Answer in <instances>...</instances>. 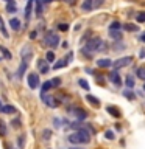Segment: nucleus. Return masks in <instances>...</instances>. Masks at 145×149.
Wrapping results in <instances>:
<instances>
[{"instance_id":"nucleus-35","label":"nucleus","mask_w":145,"mask_h":149,"mask_svg":"<svg viewBox=\"0 0 145 149\" xmlns=\"http://www.w3.org/2000/svg\"><path fill=\"white\" fill-rule=\"evenodd\" d=\"M105 137H106L108 140H114L115 135H114V132H112V130H106V132H105Z\"/></svg>"},{"instance_id":"nucleus-2","label":"nucleus","mask_w":145,"mask_h":149,"mask_svg":"<svg viewBox=\"0 0 145 149\" xmlns=\"http://www.w3.org/2000/svg\"><path fill=\"white\" fill-rule=\"evenodd\" d=\"M103 48H106V45L103 44V40L100 37H92V39H89L86 42V47H84V51H103Z\"/></svg>"},{"instance_id":"nucleus-20","label":"nucleus","mask_w":145,"mask_h":149,"mask_svg":"<svg viewBox=\"0 0 145 149\" xmlns=\"http://www.w3.org/2000/svg\"><path fill=\"white\" fill-rule=\"evenodd\" d=\"M136 74H137V78L145 81V65H142V67H139L137 70H136Z\"/></svg>"},{"instance_id":"nucleus-31","label":"nucleus","mask_w":145,"mask_h":149,"mask_svg":"<svg viewBox=\"0 0 145 149\" xmlns=\"http://www.w3.org/2000/svg\"><path fill=\"white\" fill-rule=\"evenodd\" d=\"M42 135H44V140H45V141H49L50 137H51V130H50V129H44V130H42Z\"/></svg>"},{"instance_id":"nucleus-10","label":"nucleus","mask_w":145,"mask_h":149,"mask_svg":"<svg viewBox=\"0 0 145 149\" xmlns=\"http://www.w3.org/2000/svg\"><path fill=\"white\" fill-rule=\"evenodd\" d=\"M72 113H75V116L78 118V121H81V120H84L87 116V112L83 110V109H78V107H77V109H73Z\"/></svg>"},{"instance_id":"nucleus-50","label":"nucleus","mask_w":145,"mask_h":149,"mask_svg":"<svg viewBox=\"0 0 145 149\" xmlns=\"http://www.w3.org/2000/svg\"><path fill=\"white\" fill-rule=\"evenodd\" d=\"M9 149H16V148H9Z\"/></svg>"},{"instance_id":"nucleus-25","label":"nucleus","mask_w":145,"mask_h":149,"mask_svg":"<svg viewBox=\"0 0 145 149\" xmlns=\"http://www.w3.org/2000/svg\"><path fill=\"white\" fill-rule=\"evenodd\" d=\"M123 28L126 31H137L139 26L137 25H133V23H126V25H123Z\"/></svg>"},{"instance_id":"nucleus-23","label":"nucleus","mask_w":145,"mask_h":149,"mask_svg":"<svg viewBox=\"0 0 145 149\" xmlns=\"http://www.w3.org/2000/svg\"><path fill=\"white\" fill-rule=\"evenodd\" d=\"M109 36L114 40H122V33L120 31H109Z\"/></svg>"},{"instance_id":"nucleus-18","label":"nucleus","mask_w":145,"mask_h":149,"mask_svg":"<svg viewBox=\"0 0 145 149\" xmlns=\"http://www.w3.org/2000/svg\"><path fill=\"white\" fill-rule=\"evenodd\" d=\"M69 62L65 59H61V61H58V62H56L55 65H53V70H59V68H63V67H65V65H67Z\"/></svg>"},{"instance_id":"nucleus-21","label":"nucleus","mask_w":145,"mask_h":149,"mask_svg":"<svg viewBox=\"0 0 145 149\" xmlns=\"http://www.w3.org/2000/svg\"><path fill=\"white\" fill-rule=\"evenodd\" d=\"M125 82H126V87H128L130 90H131V88L134 87V78L131 76V74H128V76H126V79H125Z\"/></svg>"},{"instance_id":"nucleus-3","label":"nucleus","mask_w":145,"mask_h":149,"mask_svg":"<svg viewBox=\"0 0 145 149\" xmlns=\"http://www.w3.org/2000/svg\"><path fill=\"white\" fill-rule=\"evenodd\" d=\"M131 62H133V56H125V58H120V59H117L115 62H112V67L115 70H119V68H123L126 65H130Z\"/></svg>"},{"instance_id":"nucleus-7","label":"nucleus","mask_w":145,"mask_h":149,"mask_svg":"<svg viewBox=\"0 0 145 149\" xmlns=\"http://www.w3.org/2000/svg\"><path fill=\"white\" fill-rule=\"evenodd\" d=\"M106 112H108L109 115H112L114 118H120V116H122L120 109H119V107H115V106H108V107H106Z\"/></svg>"},{"instance_id":"nucleus-33","label":"nucleus","mask_w":145,"mask_h":149,"mask_svg":"<svg viewBox=\"0 0 145 149\" xmlns=\"http://www.w3.org/2000/svg\"><path fill=\"white\" fill-rule=\"evenodd\" d=\"M123 96H126L128 100H134V98H136V95L131 90H123Z\"/></svg>"},{"instance_id":"nucleus-11","label":"nucleus","mask_w":145,"mask_h":149,"mask_svg":"<svg viewBox=\"0 0 145 149\" xmlns=\"http://www.w3.org/2000/svg\"><path fill=\"white\" fill-rule=\"evenodd\" d=\"M9 26H11L14 31H19V30H20V20L16 19V17H13L11 20H9Z\"/></svg>"},{"instance_id":"nucleus-22","label":"nucleus","mask_w":145,"mask_h":149,"mask_svg":"<svg viewBox=\"0 0 145 149\" xmlns=\"http://www.w3.org/2000/svg\"><path fill=\"white\" fill-rule=\"evenodd\" d=\"M3 113H14L16 112V109H14V106H2V110Z\"/></svg>"},{"instance_id":"nucleus-12","label":"nucleus","mask_w":145,"mask_h":149,"mask_svg":"<svg viewBox=\"0 0 145 149\" xmlns=\"http://www.w3.org/2000/svg\"><path fill=\"white\" fill-rule=\"evenodd\" d=\"M37 67H39V70H41V73H47L49 72V62H47V61H39V62H37Z\"/></svg>"},{"instance_id":"nucleus-27","label":"nucleus","mask_w":145,"mask_h":149,"mask_svg":"<svg viewBox=\"0 0 145 149\" xmlns=\"http://www.w3.org/2000/svg\"><path fill=\"white\" fill-rule=\"evenodd\" d=\"M0 51H2V54H3L6 59H11V53L8 51V48H5L3 45H0Z\"/></svg>"},{"instance_id":"nucleus-19","label":"nucleus","mask_w":145,"mask_h":149,"mask_svg":"<svg viewBox=\"0 0 145 149\" xmlns=\"http://www.w3.org/2000/svg\"><path fill=\"white\" fill-rule=\"evenodd\" d=\"M120 28H122V23L117 22V20H114V22H112L111 25H109V31H119Z\"/></svg>"},{"instance_id":"nucleus-37","label":"nucleus","mask_w":145,"mask_h":149,"mask_svg":"<svg viewBox=\"0 0 145 149\" xmlns=\"http://www.w3.org/2000/svg\"><path fill=\"white\" fill-rule=\"evenodd\" d=\"M5 134H6V127H5V123H3L2 120H0V135L3 137Z\"/></svg>"},{"instance_id":"nucleus-32","label":"nucleus","mask_w":145,"mask_h":149,"mask_svg":"<svg viewBox=\"0 0 145 149\" xmlns=\"http://www.w3.org/2000/svg\"><path fill=\"white\" fill-rule=\"evenodd\" d=\"M136 20H137L139 23H144V22H145V11L139 13L137 16H136Z\"/></svg>"},{"instance_id":"nucleus-30","label":"nucleus","mask_w":145,"mask_h":149,"mask_svg":"<svg viewBox=\"0 0 145 149\" xmlns=\"http://www.w3.org/2000/svg\"><path fill=\"white\" fill-rule=\"evenodd\" d=\"M36 3V16H41L42 13V5H41V0H34Z\"/></svg>"},{"instance_id":"nucleus-47","label":"nucleus","mask_w":145,"mask_h":149,"mask_svg":"<svg viewBox=\"0 0 145 149\" xmlns=\"http://www.w3.org/2000/svg\"><path fill=\"white\" fill-rule=\"evenodd\" d=\"M5 2H6V3H9V2H13V0H5Z\"/></svg>"},{"instance_id":"nucleus-36","label":"nucleus","mask_w":145,"mask_h":149,"mask_svg":"<svg viewBox=\"0 0 145 149\" xmlns=\"http://www.w3.org/2000/svg\"><path fill=\"white\" fill-rule=\"evenodd\" d=\"M23 146H25V135H20L19 137V149H22Z\"/></svg>"},{"instance_id":"nucleus-45","label":"nucleus","mask_w":145,"mask_h":149,"mask_svg":"<svg viewBox=\"0 0 145 149\" xmlns=\"http://www.w3.org/2000/svg\"><path fill=\"white\" fill-rule=\"evenodd\" d=\"M140 40H142V42H145V33H144L142 36H140Z\"/></svg>"},{"instance_id":"nucleus-24","label":"nucleus","mask_w":145,"mask_h":149,"mask_svg":"<svg viewBox=\"0 0 145 149\" xmlns=\"http://www.w3.org/2000/svg\"><path fill=\"white\" fill-rule=\"evenodd\" d=\"M41 88H42V92H41V93H47V92H49L50 88H51V81H47V82H44Z\"/></svg>"},{"instance_id":"nucleus-42","label":"nucleus","mask_w":145,"mask_h":149,"mask_svg":"<svg viewBox=\"0 0 145 149\" xmlns=\"http://www.w3.org/2000/svg\"><path fill=\"white\" fill-rule=\"evenodd\" d=\"M36 34H37V31H31L30 33V39H36Z\"/></svg>"},{"instance_id":"nucleus-39","label":"nucleus","mask_w":145,"mask_h":149,"mask_svg":"<svg viewBox=\"0 0 145 149\" xmlns=\"http://www.w3.org/2000/svg\"><path fill=\"white\" fill-rule=\"evenodd\" d=\"M11 124H13V127H20V120H13Z\"/></svg>"},{"instance_id":"nucleus-14","label":"nucleus","mask_w":145,"mask_h":149,"mask_svg":"<svg viewBox=\"0 0 145 149\" xmlns=\"http://www.w3.org/2000/svg\"><path fill=\"white\" fill-rule=\"evenodd\" d=\"M0 33H2V36L5 37V39H8V37H9L8 31H6V26H5V22H3L2 17H0Z\"/></svg>"},{"instance_id":"nucleus-17","label":"nucleus","mask_w":145,"mask_h":149,"mask_svg":"<svg viewBox=\"0 0 145 149\" xmlns=\"http://www.w3.org/2000/svg\"><path fill=\"white\" fill-rule=\"evenodd\" d=\"M33 3H34V0H28V3H27V8H25V17L27 19H30V13L33 9Z\"/></svg>"},{"instance_id":"nucleus-34","label":"nucleus","mask_w":145,"mask_h":149,"mask_svg":"<svg viewBox=\"0 0 145 149\" xmlns=\"http://www.w3.org/2000/svg\"><path fill=\"white\" fill-rule=\"evenodd\" d=\"M45 59H47V62H53V61H55V53H53V51H49L47 56H45Z\"/></svg>"},{"instance_id":"nucleus-15","label":"nucleus","mask_w":145,"mask_h":149,"mask_svg":"<svg viewBox=\"0 0 145 149\" xmlns=\"http://www.w3.org/2000/svg\"><path fill=\"white\" fill-rule=\"evenodd\" d=\"M81 8L84 9V11H91V9L94 8V0H84Z\"/></svg>"},{"instance_id":"nucleus-41","label":"nucleus","mask_w":145,"mask_h":149,"mask_svg":"<svg viewBox=\"0 0 145 149\" xmlns=\"http://www.w3.org/2000/svg\"><path fill=\"white\" fill-rule=\"evenodd\" d=\"M101 5H103V0H95V2H94V6H101Z\"/></svg>"},{"instance_id":"nucleus-16","label":"nucleus","mask_w":145,"mask_h":149,"mask_svg":"<svg viewBox=\"0 0 145 149\" xmlns=\"http://www.w3.org/2000/svg\"><path fill=\"white\" fill-rule=\"evenodd\" d=\"M86 100L91 102L94 107H98V106H100V101H98V98H95L94 95H87V96H86Z\"/></svg>"},{"instance_id":"nucleus-38","label":"nucleus","mask_w":145,"mask_h":149,"mask_svg":"<svg viewBox=\"0 0 145 149\" xmlns=\"http://www.w3.org/2000/svg\"><path fill=\"white\" fill-rule=\"evenodd\" d=\"M58 30H59V31H67V30H69V25H67V23H59V25H58Z\"/></svg>"},{"instance_id":"nucleus-43","label":"nucleus","mask_w":145,"mask_h":149,"mask_svg":"<svg viewBox=\"0 0 145 149\" xmlns=\"http://www.w3.org/2000/svg\"><path fill=\"white\" fill-rule=\"evenodd\" d=\"M53 123H55V126H56V127H59V126H61V124H59L61 121H59L58 118H55V120H53Z\"/></svg>"},{"instance_id":"nucleus-1","label":"nucleus","mask_w":145,"mask_h":149,"mask_svg":"<svg viewBox=\"0 0 145 149\" xmlns=\"http://www.w3.org/2000/svg\"><path fill=\"white\" fill-rule=\"evenodd\" d=\"M67 140L72 144H87L91 141V132H89L87 129H78L75 134H70Z\"/></svg>"},{"instance_id":"nucleus-9","label":"nucleus","mask_w":145,"mask_h":149,"mask_svg":"<svg viewBox=\"0 0 145 149\" xmlns=\"http://www.w3.org/2000/svg\"><path fill=\"white\" fill-rule=\"evenodd\" d=\"M97 65L100 68H109V67H112V61L108 59V58H103V59H98L97 61Z\"/></svg>"},{"instance_id":"nucleus-44","label":"nucleus","mask_w":145,"mask_h":149,"mask_svg":"<svg viewBox=\"0 0 145 149\" xmlns=\"http://www.w3.org/2000/svg\"><path fill=\"white\" fill-rule=\"evenodd\" d=\"M64 2H67L70 5H75V3H77V0H64Z\"/></svg>"},{"instance_id":"nucleus-6","label":"nucleus","mask_w":145,"mask_h":149,"mask_svg":"<svg viewBox=\"0 0 145 149\" xmlns=\"http://www.w3.org/2000/svg\"><path fill=\"white\" fill-rule=\"evenodd\" d=\"M109 79H111L112 84H115L117 87L122 86V78H120V74L117 73V72H111V73H109Z\"/></svg>"},{"instance_id":"nucleus-28","label":"nucleus","mask_w":145,"mask_h":149,"mask_svg":"<svg viewBox=\"0 0 145 149\" xmlns=\"http://www.w3.org/2000/svg\"><path fill=\"white\" fill-rule=\"evenodd\" d=\"M78 84L81 86V88H84V90H89V82L86 79H78Z\"/></svg>"},{"instance_id":"nucleus-40","label":"nucleus","mask_w":145,"mask_h":149,"mask_svg":"<svg viewBox=\"0 0 145 149\" xmlns=\"http://www.w3.org/2000/svg\"><path fill=\"white\" fill-rule=\"evenodd\" d=\"M59 84H61V79H59V78H56V79H53V81H51V86H56V87H58Z\"/></svg>"},{"instance_id":"nucleus-13","label":"nucleus","mask_w":145,"mask_h":149,"mask_svg":"<svg viewBox=\"0 0 145 149\" xmlns=\"http://www.w3.org/2000/svg\"><path fill=\"white\" fill-rule=\"evenodd\" d=\"M25 72H27V62H22L20 65H19V68H17V78H19V79L23 78Z\"/></svg>"},{"instance_id":"nucleus-48","label":"nucleus","mask_w":145,"mask_h":149,"mask_svg":"<svg viewBox=\"0 0 145 149\" xmlns=\"http://www.w3.org/2000/svg\"><path fill=\"white\" fill-rule=\"evenodd\" d=\"M0 110H2V104H0Z\"/></svg>"},{"instance_id":"nucleus-46","label":"nucleus","mask_w":145,"mask_h":149,"mask_svg":"<svg viewBox=\"0 0 145 149\" xmlns=\"http://www.w3.org/2000/svg\"><path fill=\"white\" fill-rule=\"evenodd\" d=\"M41 2H44V3H50L51 0H41Z\"/></svg>"},{"instance_id":"nucleus-29","label":"nucleus","mask_w":145,"mask_h":149,"mask_svg":"<svg viewBox=\"0 0 145 149\" xmlns=\"http://www.w3.org/2000/svg\"><path fill=\"white\" fill-rule=\"evenodd\" d=\"M70 126V127H72V129H83V123H81V121H75V123H70L69 124Z\"/></svg>"},{"instance_id":"nucleus-26","label":"nucleus","mask_w":145,"mask_h":149,"mask_svg":"<svg viewBox=\"0 0 145 149\" xmlns=\"http://www.w3.org/2000/svg\"><path fill=\"white\" fill-rule=\"evenodd\" d=\"M6 13H9V14L16 13V6H14V0H13V2H9V3L6 5Z\"/></svg>"},{"instance_id":"nucleus-4","label":"nucleus","mask_w":145,"mask_h":149,"mask_svg":"<svg viewBox=\"0 0 145 149\" xmlns=\"http://www.w3.org/2000/svg\"><path fill=\"white\" fill-rule=\"evenodd\" d=\"M44 44L49 45V47H51V48H55V47L59 44V36H58V34H53V33H49V34H47V37L44 39Z\"/></svg>"},{"instance_id":"nucleus-8","label":"nucleus","mask_w":145,"mask_h":149,"mask_svg":"<svg viewBox=\"0 0 145 149\" xmlns=\"http://www.w3.org/2000/svg\"><path fill=\"white\" fill-rule=\"evenodd\" d=\"M20 56L23 58V62H27L28 59H31L33 58V51L30 47H23V50L20 51Z\"/></svg>"},{"instance_id":"nucleus-5","label":"nucleus","mask_w":145,"mask_h":149,"mask_svg":"<svg viewBox=\"0 0 145 149\" xmlns=\"http://www.w3.org/2000/svg\"><path fill=\"white\" fill-rule=\"evenodd\" d=\"M27 82H28V87L30 88H37L39 87V76H37V73H30L28 74Z\"/></svg>"},{"instance_id":"nucleus-49","label":"nucleus","mask_w":145,"mask_h":149,"mask_svg":"<svg viewBox=\"0 0 145 149\" xmlns=\"http://www.w3.org/2000/svg\"><path fill=\"white\" fill-rule=\"evenodd\" d=\"M144 90H145V84H144Z\"/></svg>"}]
</instances>
